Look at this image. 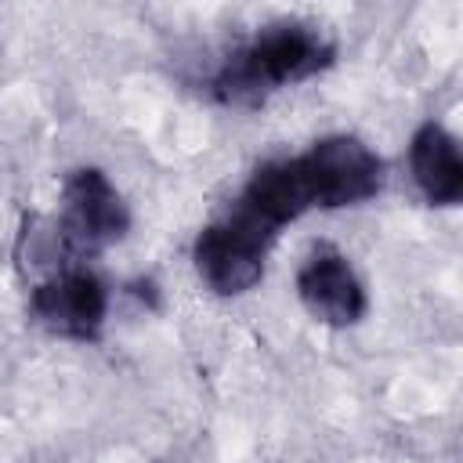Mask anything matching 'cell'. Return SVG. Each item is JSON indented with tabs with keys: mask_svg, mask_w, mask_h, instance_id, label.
Masks as SVG:
<instances>
[{
	"mask_svg": "<svg viewBox=\"0 0 463 463\" xmlns=\"http://www.w3.org/2000/svg\"><path fill=\"white\" fill-rule=\"evenodd\" d=\"M333 58L336 43L315 25L275 22L228 54L210 90L221 105H260L268 94L326 72Z\"/></svg>",
	"mask_w": 463,
	"mask_h": 463,
	"instance_id": "6da1fadb",
	"label": "cell"
},
{
	"mask_svg": "<svg viewBox=\"0 0 463 463\" xmlns=\"http://www.w3.org/2000/svg\"><path fill=\"white\" fill-rule=\"evenodd\" d=\"M275 235L279 232L271 224H264L257 213L235 203L224 217H217L195 235L192 260L199 279L221 297H239L253 289L264 275V260Z\"/></svg>",
	"mask_w": 463,
	"mask_h": 463,
	"instance_id": "7a4b0ae2",
	"label": "cell"
},
{
	"mask_svg": "<svg viewBox=\"0 0 463 463\" xmlns=\"http://www.w3.org/2000/svg\"><path fill=\"white\" fill-rule=\"evenodd\" d=\"M311 210H340L373 199L383 188V159L351 134H333L315 141L307 152L297 156Z\"/></svg>",
	"mask_w": 463,
	"mask_h": 463,
	"instance_id": "3957f363",
	"label": "cell"
},
{
	"mask_svg": "<svg viewBox=\"0 0 463 463\" xmlns=\"http://www.w3.org/2000/svg\"><path fill=\"white\" fill-rule=\"evenodd\" d=\"M130 228V210L116 184L98 166H80L61 184V246L72 257H94L119 242Z\"/></svg>",
	"mask_w": 463,
	"mask_h": 463,
	"instance_id": "277c9868",
	"label": "cell"
},
{
	"mask_svg": "<svg viewBox=\"0 0 463 463\" xmlns=\"http://www.w3.org/2000/svg\"><path fill=\"white\" fill-rule=\"evenodd\" d=\"M33 318L65 340H98L109 311V293L101 279L87 268H61L33 286Z\"/></svg>",
	"mask_w": 463,
	"mask_h": 463,
	"instance_id": "5b68a950",
	"label": "cell"
},
{
	"mask_svg": "<svg viewBox=\"0 0 463 463\" xmlns=\"http://www.w3.org/2000/svg\"><path fill=\"white\" fill-rule=\"evenodd\" d=\"M297 297L315 322L333 326V329L354 326L369 307L362 279L354 275L347 257L333 246H315L304 257L297 271Z\"/></svg>",
	"mask_w": 463,
	"mask_h": 463,
	"instance_id": "8992f818",
	"label": "cell"
},
{
	"mask_svg": "<svg viewBox=\"0 0 463 463\" xmlns=\"http://www.w3.org/2000/svg\"><path fill=\"white\" fill-rule=\"evenodd\" d=\"M409 166L420 195L430 206H456L463 199V159L456 137L441 123H423L409 145Z\"/></svg>",
	"mask_w": 463,
	"mask_h": 463,
	"instance_id": "52a82bcc",
	"label": "cell"
},
{
	"mask_svg": "<svg viewBox=\"0 0 463 463\" xmlns=\"http://www.w3.org/2000/svg\"><path fill=\"white\" fill-rule=\"evenodd\" d=\"M242 203L250 213H257L264 224H271L275 232L289 221H297L300 213L311 210V195H307V181H304V170H300V159L289 156V159H268L260 163L242 195L235 199Z\"/></svg>",
	"mask_w": 463,
	"mask_h": 463,
	"instance_id": "ba28073f",
	"label": "cell"
}]
</instances>
